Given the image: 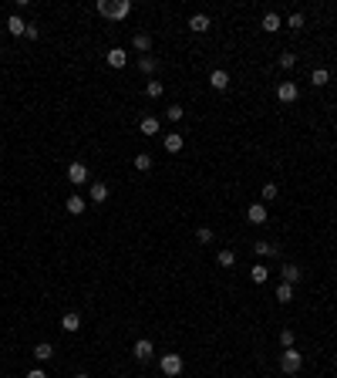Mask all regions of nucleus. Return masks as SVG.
<instances>
[{
  "label": "nucleus",
  "instance_id": "nucleus-1",
  "mask_svg": "<svg viewBox=\"0 0 337 378\" xmlns=\"http://www.w3.org/2000/svg\"><path fill=\"white\" fill-rule=\"evenodd\" d=\"M280 368H283V375H297V371L304 368V351H297V348H283Z\"/></svg>",
  "mask_w": 337,
  "mask_h": 378
},
{
  "label": "nucleus",
  "instance_id": "nucleus-2",
  "mask_svg": "<svg viewBox=\"0 0 337 378\" xmlns=\"http://www.w3.org/2000/svg\"><path fill=\"white\" fill-rule=\"evenodd\" d=\"M182 354H176V351H168V354H162L159 358V368H162V375H168V378H176V375H182Z\"/></svg>",
  "mask_w": 337,
  "mask_h": 378
},
{
  "label": "nucleus",
  "instance_id": "nucleus-3",
  "mask_svg": "<svg viewBox=\"0 0 337 378\" xmlns=\"http://www.w3.org/2000/svg\"><path fill=\"white\" fill-rule=\"evenodd\" d=\"M297 95H300V88L293 81H280L277 85V102H297Z\"/></svg>",
  "mask_w": 337,
  "mask_h": 378
},
{
  "label": "nucleus",
  "instance_id": "nucleus-4",
  "mask_svg": "<svg viewBox=\"0 0 337 378\" xmlns=\"http://www.w3.org/2000/svg\"><path fill=\"white\" fill-rule=\"evenodd\" d=\"M68 179H71L74 186H85L88 183V166H85V162H71V166H68Z\"/></svg>",
  "mask_w": 337,
  "mask_h": 378
},
{
  "label": "nucleus",
  "instance_id": "nucleus-5",
  "mask_svg": "<svg viewBox=\"0 0 337 378\" xmlns=\"http://www.w3.org/2000/svg\"><path fill=\"white\" fill-rule=\"evenodd\" d=\"M132 354H135L138 362H149V358L155 354V348H152V341H149V338H138L135 348H132Z\"/></svg>",
  "mask_w": 337,
  "mask_h": 378
},
{
  "label": "nucleus",
  "instance_id": "nucleus-6",
  "mask_svg": "<svg viewBox=\"0 0 337 378\" xmlns=\"http://www.w3.org/2000/svg\"><path fill=\"white\" fill-rule=\"evenodd\" d=\"M162 145H165V152H172V155H176V152H182V145H185V138H182V135H179V132H168V135H165V138H162Z\"/></svg>",
  "mask_w": 337,
  "mask_h": 378
},
{
  "label": "nucleus",
  "instance_id": "nucleus-7",
  "mask_svg": "<svg viewBox=\"0 0 337 378\" xmlns=\"http://www.w3.org/2000/svg\"><path fill=\"white\" fill-rule=\"evenodd\" d=\"M246 220H249V223H253V226L266 223V206H263V203H253V206L246 209Z\"/></svg>",
  "mask_w": 337,
  "mask_h": 378
},
{
  "label": "nucleus",
  "instance_id": "nucleus-8",
  "mask_svg": "<svg viewBox=\"0 0 337 378\" xmlns=\"http://www.w3.org/2000/svg\"><path fill=\"white\" fill-rule=\"evenodd\" d=\"M104 61H108V68H125V65H129V54H125L121 48H112Z\"/></svg>",
  "mask_w": 337,
  "mask_h": 378
},
{
  "label": "nucleus",
  "instance_id": "nucleus-9",
  "mask_svg": "<svg viewBox=\"0 0 337 378\" xmlns=\"http://www.w3.org/2000/svg\"><path fill=\"white\" fill-rule=\"evenodd\" d=\"M209 85H213L216 91H226V88H229V74H226L223 68H216V71L209 74Z\"/></svg>",
  "mask_w": 337,
  "mask_h": 378
},
{
  "label": "nucleus",
  "instance_id": "nucleus-10",
  "mask_svg": "<svg viewBox=\"0 0 337 378\" xmlns=\"http://www.w3.org/2000/svg\"><path fill=\"white\" fill-rule=\"evenodd\" d=\"M280 274H283V284H297L300 277H304V270H300L297 264H283V267H280Z\"/></svg>",
  "mask_w": 337,
  "mask_h": 378
},
{
  "label": "nucleus",
  "instance_id": "nucleus-11",
  "mask_svg": "<svg viewBox=\"0 0 337 378\" xmlns=\"http://www.w3.org/2000/svg\"><path fill=\"white\" fill-rule=\"evenodd\" d=\"M61 328L68 331V334H74V331L81 328V314H74V311H68L65 317H61Z\"/></svg>",
  "mask_w": 337,
  "mask_h": 378
},
{
  "label": "nucleus",
  "instance_id": "nucleus-12",
  "mask_svg": "<svg viewBox=\"0 0 337 378\" xmlns=\"http://www.w3.org/2000/svg\"><path fill=\"white\" fill-rule=\"evenodd\" d=\"M132 48H135L138 54H149V51H152V37H149V34H135V37H132Z\"/></svg>",
  "mask_w": 337,
  "mask_h": 378
},
{
  "label": "nucleus",
  "instance_id": "nucleus-13",
  "mask_svg": "<svg viewBox=\"0 0 337 378\" xmlns=\"http://www.w3.org/2000/svg\"><path fill=\"white\" fill-rule=\"evenodd\" d=\"M280 27H283L280 14H263V31H266V34H277Z\"/></svg>",
  "mask_w": 337,
  "mask_h": 378
},
{
  "label": "nucleus",
  "instance_id": "nucleus-14",
  "mask_svg": "<svg viewBox=\"0 0 337 378\" xmlns=\"http://www.w3.org/2000/svg\"><path fill=\"white\" fill-rule=\"evenodd\" d=\"M138 129H142V135H159V118H152V115H145V118L138 122Z\"/></svg>",
  "mask_w": 337,
  "mask_h": 378
},
{
  "label": "nucleus",
  "instance_id": "nucleus-15",
  "mask_svg": "<svg viewBox=\"0 0 337 378\" xmlns=\"http://www.w3.org/2000/svg\"><path fill=\"white\" fill-rule=\"evenodd\" d=\"M88 196H91V203H104V200H108V186H104V183H91Z\"/></svg>",
  "mask_w": 337,
  "mask_h": 378
},
{
  "label": "nucleus",
  "instance_id": "nucleus-16",
  "mask_svg": "<svg viewBox=\"0 0 337 378\" xmlns=\"http://www.w3.org/2000/svg\"><path fill=\"white\" fill-rule=\"evenodd\" d=\"M189 27H193L196 34H206L209 31V17L206 14H193V17H189Z\"/></svg>",
  "mask_w": 337,
  "mask_h": 378
},
{
  "label": "nucleus",
  "instance_id": "nucleus-17",
  "mask_svg": "<svg viewBox=\"0 0 337 378\" xmlns=\"http://www.w3.org/2000/svg\"><path fill=\"white\" fill-rule=\"evenodd\" d=\"M34 358H37V362H51V358H54V348H51L48 341H40V345H34Z\"/></svg>",
  "mask_w": 337,
  "mask_h": 378
},
{
  "label": "nucleus",
  "instance_id": "nucleus-18",
  "mask_svg": "<svg viewBox=\"0 0 337 378\" xmlns=\"http://www.w3.org/2000/svg\"><path fill=\"white\" fill-rule=\"evenodd\" d=\"M327 81H330V71H327V68H313V74H310V85H313V88H324Z\"/></svg>",
  "mask_w": 337,
  "mask_h": 378
},
{
  "label": "nucleus",
  "instance_id": "nucleus-19",
  "mask_svg": "<svg viewBox=\"0 0 337 378\" xmlns=\"http://www.w3.org/2000/svg\"><path fill=\"white\" fill-rule=\"evenodd\" d=\"M249 281H253V284H266V281H270V270H266L263 264L249 267Z\"/></svg>",
  "mask_w": 337,
  "mask_h": 378
},
{
  "label": "nucleus",
  "instance_id": "nucleus-20",
  "mask_svg": "<svg viewBox=\"0 0 337 378\" xmlns=\"http://www.w3.org/2000/svg\"><path fill=\"white\" fill-rule=\"evenodd\" d=\"M68 213H71V216H81V213H85V206H88V203L81 200V196H68Z\"/></svg>",
  "mask_w": 337,
  "mask_h": 378
},
{
  "label": "nucleus",
  "instance_id": "nucleus-21",
  "mask_svg": "<svg viewBox=\"0 0 337 378\" xmlns=\"http://www.w3.org/2000/svg\"><path fill=\"white\" fill-rule=\"evenodd\" d=\"M129 14H132V4H129V0H118V4L112 7V21H125Z\"/></svg>",
  "mask_w": 337,
  "mask_h": 378
},
{
  "label": "nucleus",
  "instance_id": "nucleus-22",
  "mask_svg": "<svg viewBox=\"0 0 337 378\" xmlns=\"http://www.w3.org/2000/svg\"><path fill=\"white\" fill-rule=\"evenodd\" d=\"M7 31L14 34V37H20V34L27 31V24H24V21H20V17H17V14H14V17H7Z\"/></svg>",
  "mask_w": 337,
  "mask_h": 378
},
{
  "label": "nucleus",
  "instance_id": "nucleus-23",
  "mask_svg": "<svg viewBox=\"0 0 337 378\" xmlns=\"http://www.w3.org/2000/svg\"><path fill=\"white\" fill-rule=\"evenodd\" d=\"M132 166H135L138 172H149V169H152V155H149V152H138V155H135V162H132Z\"/></svg>",
  "mask_w": 337,
  "mask_h": 378
},
{
  "label": "nucleus",
  "instance_id": "nucleus-24",
  "mask_svg": "<svg viewBox=\"0 0 337 378\" xmlns=\"http://www.w3.org/2000/svg\"><path fill=\"white\" fill-rule=\"evenodd\" d=\"M277 301H280V304H290V301H293V284H280V287H277Z\"/></svg>",
  "mask_w": 337,
  "mask_h": 378
},
{
  "label": "nucleus",
  "instance_id": "nucleus-25",
  "mask_svg": "<svg viewBox=\"0 0 337 378\" xmlns=\"http://www.w3.org/2000/svg\"><path fill=\"white\" fill-rule=\"evenodd\" d=\"M253 250H257L260 257H270V253H277V247H273L270 240H257V243H253Z\"/></svg>",
  "mask_w": 337,
  "mask_h": 378
},
{
  "label": "nucleus",
  "instance_id": "nucleus-26",
  "mask_svg": "<svg viewBox=\"0 0 337 378\" xmlns=\"http://www.w3.org/2000/svg\"><path fill=\"white\" fill-rule=\"evenodd\" d=\"M138 71H142V74H152L155 71V57L142 54V57H138Z\"/></svg>",
  "mask_w": 337,
  "mask_h": 378
},
{
  "label": "nucleus",
  "instance_id": "nucleus-27",
  "mask_svg": "<svg viewBox=\"0 0 337 378\" xmlns=\"http://www.w3.org/2000/svg\"><path fill=\"white\" fill-rule=\"evenodd\" d=\"M219 267H233L236 264V253H233V250H219Z\"/></svg>",
  "mask_w": 337,
  "mask_h": 378
},
{
  "label": "nucleus",
  "instance_id": "nucleus-28",
  "mask_svg": "<svg viewBox=\"0 0 337 378\" xmlns=\"http://www.w3.org/2000/svg\"><path fill=\"white\" fill-rule=\"evenodd\" d=\"M260 196H263V203H273L277 200V183H266L263 189H260Z\"/></svg>",
  "mask_w": 337,
  "mask_h": 378
},
{
  "label": "nucleus",
  "instance_id": "nucleus-29",
  "mask_svg": "<svg viewBox=\"0 0 337 378\" xmlns=\"http://www.w3.org/2000/svg\"><path fill=\"white\" fill-rule=\"evenodd\" d=\"M145 95H149V98H159L162 95V81H149V85H145Z\"/></svg>",
  "mask_w": 337,
  "mask_h": 378
},
{
  "label": "nucleus",
  "instance_id": "nucleus-30",
  "mask_svg": "<svg viewBox=\"0 0 337 378\" xmlns=\"http://www.w3.org/2000/svg\"><path fill=\"white\" fill-rule=\"evenodd\" d=\"M196 240H199V243H213V230H209V226H199V230H196Z\"/></svg>",
  "mask_w": 337,
  "mask_h": 378
},
{
  "label": "nucleus",
  "instance_id": "nucleus-31",
  "mask_svg": "<svg viewBox=\"0 0 337 378\" xmlns=\"http://www.w3.org/2000/svg\"><path fill=\"white\" fill-rule=\"evenodd\" d=\"M293 65H297V54H280V68H283V71H290Z\"/></svg>",
  "mask_w": 337,
  "mask_h": 378
},
{
  "label": "nucleus",
  "instance_id": "nucleus-32",
  "mask_svg": "<svg viewBox=\"0 0 337 378\" xmlns=\"http://www.w3.org/2000/svg\"><path fill=\"white\" fill-rule=\"evenodd\" d=\"M165 115H168V122H179V118H182V108H179V105H168Z\"/></svg>",
  "mask_w": 337,
  "mask_h": 378
},
{
  "label": "nucleus",
  "instance_id": "nucleus-33",
  "mask_svg": "<svg viewBox=\"0 0 337 378\" xmlns=\"http://www.w3.org/2000/svg\"><path fill=\"white\" fill-rule=\"evenodd\" d=\"M112 7H115V4H108V0H98V14H101V17H112Z\"/></svg>",
  "mask_w": 337,
  "mask_h": 378
},
{
  "label": "nucleus",
  "instance_id": "nucleus-34",
  "mask_svg": "<svg viewBox=\"0 0 337 378\" xmlns=\"http://www.w3.org/2000/svg\"><path fill=\"white\" fill-rule=\"evenodd\" d=\"M280 345L283 348H293V331H280Z\"/></svg>",
  "mask_w": 337,
  "mask_h": 378
},
{
  "label": "nucleus",
  "instance_id": "nucleus-35",
  "mask_svg": "<svg viewBox=\"0 0 337 378\" xmlns=\"http://www.w3.org/2000/svg\"><path fill=\"white\" fill-rule=\"evenodd\" d=\"M290 27L300 31V27H304V14H290Z\"/></svg>",
  "mask_w": 337,
  "mask_h": 378
},
{
  "label": "nucleus",
  "instance_id": "nucleus-36",
  "mask_svg": "<svg viewBox=\"0 0 337 378\" xmlns=\"http://www.w3.org/2000/svg\"><path fill=\"white\" fill-rule=\"evenodd\" d=\"M37 34H40V31H37V27H34V24H27V31H24V37H31V41H37Z\"/></svg>",
  "mask_w": 337,
  "mask_h": 378
},
{
  "label": "nucleus",
  "instance_id": "nucleus-37",
  "mask_svg": "<svg viewBox=\"0 0 337 378\" xmlns=\"http://www.w3.org/2000/svg\"><path fill=\"white\" fill-rule=\"evenodd\" d=\"M27 378H48V371H40V368H31V371H27Z\"/></svg>",
  "mask_w": 337,
  "mask_h": 378
},
{
  "label": "nucleus",
  "instance_id": "nucleus-38",
  "mask_svg": "<svg viewBox=\"0 0 337 378\" xmlns=\"http://www.w3.org/2000/svg\"><path fill=\"white\" fill-rule=\"evenodd\" d=\"M74 378H88V375H74Z\"/></svg>",
  "mask_w": 337,
  "mask_h": 378
}]
</instances>
